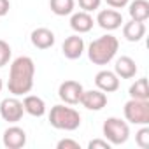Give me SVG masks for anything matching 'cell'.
Segmentation results:
<instances>
[{"mask_svg": "<svg viewBox=\"0 0 149 149\" xmlns=\"http://www.w3.org/2000/svg\"><path fill=\"white\" fill-rule=\"evenodd\" d=\"M125 118L133 125H147L149 123V100L130 98L125 104Z\"/></svg>", "mask_w": 149, "mask_h": 149, "instance_id": "5b68a950", "label": "cell"}, {"mask_svg": "<svg viewBox=\"0 0 149 149\" xmlns=\"http://www.w3.org/2000/svg\"><path fill=\"white\" fill-rule=\"evenodd\" d=\"M30 40H32L33 47H37V49H49V47L54 46L56 37H54V33H53L49 28L40 26V28H35V30L32 32Z\"/></svg>", "mask_w": 149, "mask_h": 149, "instance_id": "5bb4252c", "label": "cell"}, {"mask_svg": "<svg viewBox=\"0 0 149 149\" xmlns=\"http://www.w3.org/2000/svg\"><path fill=\"white\" fill-rule=\"evenodd\" d=\"M118 49H119V40L114 35L107 33L95 39L88 46V58L95 65H107L114 60V56L118 54Z\"/></svg>", "mask_w": 149, "mask_h": 149, "instance_id": "7a4b0ae2", "label": "cell"}, {"mask_svg": "<svg viewBox=\"0 0 149 149\" xmlns=\"http://www.w3.org/2000/svg\"><path fill=\"white\" fill-rule=\"evenodd\" d=\"M11 54H13V51H11V46H9L6 40H2V39H0V68H2V67H6V65L9 63V60H11Z\"/></svg>", "mask_w": 149, "mask_h": 149, "instance_id": "7402d4cb", "label": "cell"}, {"mask_svg": "<svg viewBox=\"0 0 149 149\" xmlns=\"http://www.w3.org/2000/svg\"><path fill=\"white\" fill-rule=\"evenodd\" d=\"M61 53L68 60H77V58H81L83 53H84V40H83V37H79V33L67 37L63 40V44H61Z\"/></svg>", "mask_w": 149, "mask_h": 149, "instance_id": "30bf717a", "label": "cell"}, {"mask_svg": "<svg viewBox=\"0 0 149 149\" xmlns=\"http://www.w3.org/2000/svg\"><path fill=\"white\" fill-rule=\"evenodd\" d=\"M49 7L56 16H68L74 13L76 0H49Z\"/></svg>", "mask_w": 149, "mask_h": 149, "instance_id": "d6986e66", "label": "cell"}, {"mask_svg": "<svg viewBox=\"0 0 149 149\" xmlns=\"http://www.w3.org/2000/svg\"><path fill=\"white\" fill-rule=\"evenodd\" d=\"M93 25H95V21H93V18H91V14L90 13H86V11H79V13H74L72 16H70V28L76 32V33H88L91 28H93Z\"/></svg>", "mask_w": 149, "mask_h": 149, "instance_id": "4fadbf2b", "label": "cell"}, {"mask_svg": "<svg viewBox=\"0 0 149 149\" xmlns=\"http://www.w3.org/2000/svg\"><path fill=\"white\" fill-rule=\"evenodd\" d=\"M2 88H4V83H2V79H0V91H2Z\"/></svg>", "mask_w": 149, "mask_h": 149, "instance_id": "83f0119b", "label": "cell"}, {"mask_svg": "<svg viewBox=\"0 0 149 149\" xmlns=\"http://www.w3.org/2000/svg\"><path fill=\"white\" fill-rule=\"evenodd\" d=\"M33 77H35V63L30 56H18L11 63L9 70V93L14 97H21L32 91L33 88Z\"/></svg>", "mask_w": 149, "mask_h": 149, "instance_id": "6da1fadb", "label": "cell"}, {"mask_svg": "<svg viewBox=\"0 0 149 149\" xmlns=\"http://www.w3.org/2000/svg\"><path fill=\"white\" fill-rule=\"evenodd\" d=\"M95 84L104 93H112L119 90V77L112 70H100L95 76Z\"/></svg>", "mask_w": 149, "mask_h": 149, "instance_id": "7c38bea8", "label": "cell"}, {"mask_svg": "<svg viewBox=\"0 0 149 149\" xmlns=\"http://www.w3.org/2000/svg\"><path fill=\"white\" fill-rule=\"evenodd\" d=\"M105 2H107V6H111L112 9H123V7L128 6L130 0H105Z\"/></svg>", "mask_w": 149, "mask_h": 149, "instance_id": "484cf974", "label": "cell"}, {"mask_svg": "<svg viewBox=\"0 0 149 149\" xmlns=\"http://www.w3.org/2000/svg\"><path fill=\"white\" fill-rule=\"evenodd\" d=\"M79 2V7L86 13H91V11H97L102 4V0H77Z\"/></svg>", "mask_w": 149, "mask_h": 149, "instance_id": "603a6c76", "label": "cell"}, {"mask_svg": "<svg viewBox=\"0 0 149 149\" xmlns=\"http://www.w3.org/2000/svg\"><path fill=\"white\" fill-rule=\"evenodd\" d=\"M49 125L56 130H65V132H74L81 126V114L74 109L67 107L63 104H58L51 107L49 112Z\"/></svg>", "mask_w": 149, "mask_h": 149, "instance_id": "3957f363", "label": "cell"}, {"mask_svg": "<svg viewBox=\"0 0 149 149\" xmlns=\"http://www.w3.org/2000/svg\"><path fill=\"white\" fill-rule=\"evenodd\" d=\"M128 14L132 19L146 23L149 19V2L147 0H133V2H128Z\"/></svg>", "mask_w": 149, "mask_h": 149, "instance_id": "ac0fdd59", "label": "cell"}, {"mask_svg": "<svg viewBox=\"0 0 149 149\" xmlns=\"http://www.w3.org/2000/svg\"><path fill=\"white\" fill-rule=\"evenodd\" d=\"M9 9H11V2H9V0H0V18L6 16L9 13Z\"/></svg>", "mask_w": 149, "mask_h": 149, "instance_id": "4316f807", "label": "cell"}, {"mask_svg": "<svg viewBox=\"0 0 149 149\" xmlns=\"http://www.w3.org/2000/svg\"><path fill=\"white\" fill-rule=\"evenodd\" d=\"M83 91H84V88H83V84H81L79 81L68 79V81H63V83L60 84V88H58V97H60L61 102H65L67 105H76V104H79Z\"/></svg>", "mask_w": 149, "mask_h": 149, "instance_id": "52a82bcc", "label": "cell"}, {"mask_svg": "<svg viewBox=\"0 0 149 149\" xmlns=\"http://www.w3.org/2000/svg\"><path fill=\"white\" fill-rule=\"evenodd\" d=\"M114 72H116V76L119 79H132V77H135V74H137V63L130 56H121V58L116 60Z\"/></svg>", "mask_w": 149, "mask_h": 149, "instance_id": "9a60e30c", "label": "cell"}, {"mask_svg": "<svg viewBox=\"0 0 149 149\" xmlns=\"http://www.w3.org/2000/svg\"><path fill=\"white\" fill-rule=\"evenodd\" d=\"M128 93H130L132 98H137V100H149V86H147V79H146V77L137 79V81L130 86Z\"/></svg>", "mask_w": 149, "mask_h": 149, "instance_id": "ffe728a7", "label": "cell"}, {"mask_svg": "<svg viewBox=\"0 0 149 149\" xmlns=\"http://www.w3.org/2000/svg\"><path fill=\"white\" fill-rule=\"evenodd\" d=\"M23 114H25L23 102H19L16 97H7L0 102V116H2L4 121L18 123V121H21Z\"/></svg>", "mask_w": 149, "mask_h": 149, "instance_id": "8992f818", "label": "cell"}, {"mask_svg": "<svg viewBox=\"0 0 149 149\" xmlns=\"http://www.w3.org/2000/svg\"><path fill=\"white\" fill-rule=\"evenodd\" d=\"M79 104L83 107H86L88 111H102L105 105H107V95L104 91H100L98 88L97 90H84L83 95H81V100Z\"/></svg>", "mask_w": 149, "mask_h": 149, "instance_id": "ba28073f", "label": "cell"}, {"mask_svg": "<svg viewBox=\"0 0 149 149\" xmlns=\"http://www.w3.org/2000/svg\"><path fill=\"white\" fill-rule=\"evenodd\" d=\"M2 142L7 149H21L26 144V132L19 126H9L2 135Z\"/></svg>", "mask_w": 149, "mask_h": 149, "instance_id": "8fae6325", "label": "cell"}, {"mask_svg": "<svg viewBox=\"0 0 149 149\" xmlns=\"http://www.w3.org/2000/svg\"><path fill=\"white\" fill-rule=\"evenodd\" d=\"M146 35V25L142 21H135L130 19L128 23L123 25V37L130 42H139L142 40V37Z\"/></svg>", "mask_w": 149, "mask_h": 149, "instance_id": "2e32d148", "label": "cell"}, {"mask_svg": "<svg viewBox=\"0 0 149 149\" xmlns=\"http://www.w3.org/2000/svg\"><path fill=\"white\" fill-rule=\"evenodd\" d=\"M135 142L142 149H147L149 147V128L146 125H142V128L135 133Z\"/></svg>", "mask_w": 149, "mask_h": 149, "instance_id": "44dd1931", "label": "cell"}, {"mask_svg": "<svg viewBox=\"0 0 149 149\" xmlns=\"http://www.w3.org/2000/svg\"><path fill=\"white\" fill-rule=\"evenodd\" d=\"M88 149H111V142L105 139H93L88 144Z\"/></svg>", "mask_w": 149, "mask_h": 149, "instance_id": "d4e9b609", "label": "cell"}, {"mask_svg": "<svg viewBox=\"0 0 149 149\" xmlns=\"http://www.w3.org/2000/svg\"><path fill=\"white\" fill-rule=\"evenodd\" d=\"M97 23H98L100 28H104L107 32H112V30H118L123 25V14L116 9H102L97 16Z\"/></svg>", "mask_w": 149, "mask_h": 149, "instance_id": "9c48e42d", "label": "cell"}, {"mask_svg": "<svg viewBox=\"0 0 149 149\" xmlns=\"http://www.w3.org/2000/svg\"><path fill=\"white\" fill-rule=\"evenodd\" d=\"M58 149H81L79 142H76L74 139H61L58 144H56Z\"/></svg>", "mask_w": 149, "mask_h": 149, "instance_id": "cb8c5ba5", "label": "cell"}, {"mask_svg": "<svg viewBox=\"0 0 149 149\" xmlns=\"http://www.w3.org/2000/svg\"><path fill=\"white\" fill-rule=\"evenodd\" d=\"M105 140L111 142V146H121L128 140L130 137V126L126 121L119 118H107L104 126H102Z\"/></svg>", "mask_w": 149, "mask_h": 149, "instance_id": "277c9868", "label": "cell"}, {"mask_svg": "<svg viewBox=\"0 0 149 149\" xmlns=\"http://www.w3.org/2000/svg\"><path fill=\"white\" fill-rule=\"evenodd\" d=\"M23 109L33 118H40L46 114V102L37 95H26L23 100Z\"/></svg>", "mask_w": 149, "mask_h": 149, "instance_id": "e0dca14e", "label": "cell"}]
</instances>
